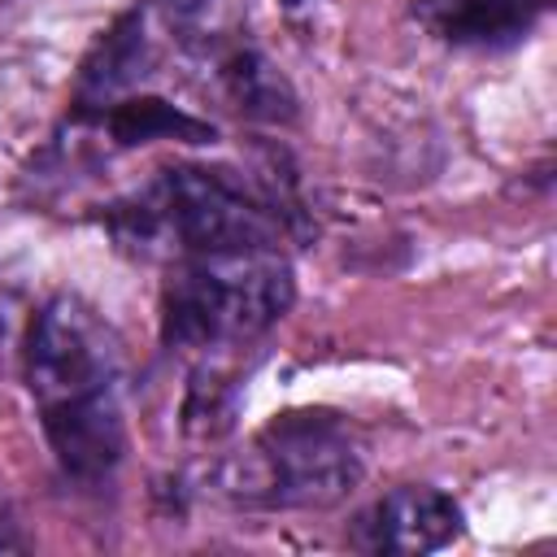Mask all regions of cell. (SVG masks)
<instances>
[{
	"label": "cell",
	"mask_w": 557,
	"mask_h": 557,
	"mask_svg": "<svg viewBox=\"0 0 557 557\" xmlns=\"http://www.w3.org/2000/svg\"><path fill=\"white\" fill-rule=\"evenodd\" d=\"M22 361L61 474L83 487H100L126 448L113 335L87 305L57 296L35 313Z\"/></svg>",
	"instance_id": "obj_1"
},
{
	"label": "cell",
	"mask_w": 557,
	"mask_h": 557,
	"mask_svg": "<svg viewBox=\"0 0 557 557\" xmlns=\"http://www.w3.org/2000/svg\"><path fill=\"white\" fill-rule=\"evenodd\" d=\"M292 305V265L278 244H244L170 261L161 339L183 352L244 348Z\"/></svg>",
	"instance_id": "obj_2"
},
{
	"label": "cell",
	"mask_w": 557,
	"mask_h": 557,
	"mask_svg": "<svg viewBox=\"0 0 557 557\" xmlns=\"http://www.w3.org/2000/svg\"><path fill=\"white\" fill-rule=\"evenodd\" d=\"M139 252L191 257L244 244H278V213L222 170H165L113 218Z\"/></svg>",
	"instance_id": "obj_3"
},
{
	"label": "cell",
	"mask_w": 557,
	"mask_h": 557,
	"mask_svg": "<svg viewBox=\"0 0 557 557\" xmlns=\"http://www.w3.org/2000/svg\"><path fill=\"white\" fill-rule=\"evenodd\" d=\"M361 483V453L344 422L287 413L226 466V492L265 509H326Z\"/></svg>",
	"instance_id": "obj_4"
},
{
	"label": "cell",
	"mask_w": 557,
	"mask_h": 557,
	"mask_svg": "<svg viewBox=\"0 0 557 557\" xmlns=\"http://www.w3.org/2000/svg\"><path fill=\"white\" fill-rule=\"evenodd\" d=\"M461 535V505L440 487H392L352 522V548L422 557Z\"/></svg>",
	"instance_id": "obj_5"
},
{
	"label": "cell",
	"mask_w": 557,
	"mask_h": 557,
	"mask_svg": "<svg viewBox=\"0 0 557 557\" xmlns=\"http://www.w3.org/2000/svg\"><path fill=\"white\" fill-rule=\"evenodd\" d=\"M540 0H413V17L453 48H509L535 26Z\"/></svg>",
	"instance_id": "obj_6"
},
{
	"label": "cell",
	"mask_w": 557,
	"mask_h": 557,
	"mask_svg": "<svg viewBox=\"0 0 557 557\" xmlns=\"http://www.w3.org/2000/svg\"><path fill=\"white\" fill-rule=\"evenodd\" d=\"M222 78H226V91L231 100L252 113V117H265V122H278V117H292L296 113V96L292 87L283 83V74L252 48H235L226 61H222Z\"/></svg>",
	"instance_id": "obj_7"
},
{
	"label": "cell",
	"mask_w": 557,
	"mask_h": 557,
	"mask_svg": "<svg viewBox=\"0 0 557 557\" xmlns=\"http://www.w3.org/2000/svg\"><path fill=\"white\" fill-rule=\"evenodd\" d=\"M170 22L191 39V35H218L226 22V0H161Z\"/></svg>",
	"instance_id": "obj_8"
}]
</instances>
